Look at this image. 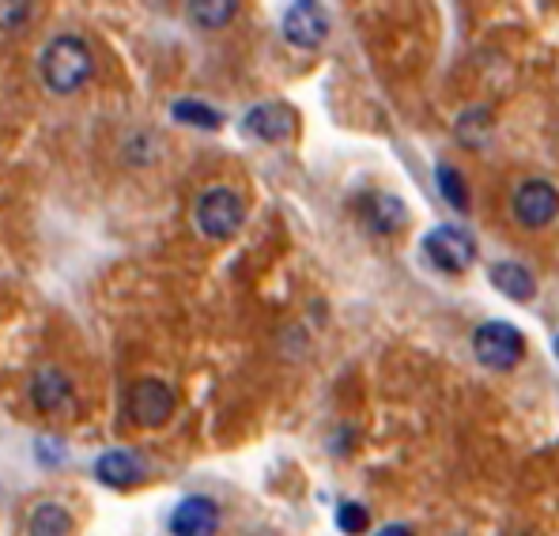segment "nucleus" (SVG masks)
Here are the masks:
<instances>
[{
	"instance_id": "2eb2a0df",
	"label": "nucleus",
	"mask_w": 559,
	"mask_h": 536,
	"mask_svg": "<svg viewBox=\"0 0 559 536\" xmlns=\"http://www.w3.org/2000/svg\"><path fill=\"white\" fill-rule=\"evenodd\" d=\"M186 12L197 27H227L235 20L238 4L235 0H193V4H186Z\"/></svg>"
},
{
	"instance_id": "0eeeda50",
	"label": "nucleus",
	"mask_w": 559,
	"mask_h": 536,
	"mask_svg": "<svg viewBox=\"0 0 559 536\" xmlns=\"http://www.w3.org/2000/svg\"><path fill=\"white\" fill-rule=\"evenodd\" d=\"M329 35V15L314 0H299L284 12V38L299 49H318Z\"/></svg>"
},
{
	"instance_id": "423d86ee",
	"label": "nucleus",
	"mask_w": 559,
	"mask_h": 536,
	"mask_svg": "<svg viewBox=\"0 0 559 536\" xmlns=\"http://www.w3.org/2000/svg\"><path fill=\"white\" fill-rule=\"evenodd\" d=\"M511 212L525 230H540L559 216V189L545 178H530L514 189Z\"/></svg>"
},
{
	"instance_id": "5701e85b",
	"label": "nucleus",
	"mask_w": 559,
	"mask_h": 536,
	"mask_svg": "<svg viewBox=\"0 0 559 536\" xmlns=\"http://www.w3.org/2000/svg\"><path fill=\"white\" fill-rule=\"evenodd\" d=\"M556 359H559V336H556Z\"/></svg>"
},
{
	"instance_id": "f257e3e1",
	"label": "nucleus",
	"mask_w": 559,
	"mask_h": 536,
	"mask_svg": "<svg viewBox=\"0 0 559 536\" xmlns=\"http://www.w3.org/2000/svg\"><path fill=\"white\" fill-rule=\"evenodd\" d=\"M38 72H43V84L53 91V95H72V91L84 87L95 72L92 49H87V43L80 35H61L43 49Z\"/></svg>"
},
{
	"instance_id": "4be33fe9",
	"label": "nucleus",
	"mask_w": 559,
	"mask_h": 536,
	"mask_svg": "<svg viewBox=\"0 0 559 536\" xmlns=\"http://www.w3.org/2000/svg\"><path fill=\"white\" fill-rule=\"evenodd\" d=\"M253 536H280V533H273V529H265V533H253Z\"/></svg>"
},
{
	"instance_id": "4468645a",
	"label": "nucleus",
	"mask_w": 559,
	"mask_h": 536,
	"mask_svg": "<svg viewBox=\"0 0 559 536\" xmlns=\"http://www.w3.org/2000/svg\"><path fill=\"white\" fill-rule=\"evenodd\" d=\"M27 533L31 536H72L76 533V522H72V514L61 502H38L27 517Z\"/></svg>"
},
{
	"instance_id": "9d476101",
	"label": "nucleus",
	"mask_w": 559,
	"mask_h": 536,
	"mask_svg": "<svg viewBox=\"0 0 559 536\" xmlns=\"http://www.w3.org/2000/svg\"><path fill=\"white\" fill-rule=\"evenodd\" d=\"M144 473H147L144 461H140L133 450H106L103 457L95 461L98 484H106V488H114V491L136 488V484L144 480Z\"/></svg>"
},
{
	"instance_id": "f8f14e48",
	"label": "nucleus",
	"mask_w": 559,
	"mask_h": 536,
	"mask_svg": "<svg viewBox=\"0 0 559 536\" xmlns=\"http://www.w3.org/2000/svg\"><path fill=\"white\" fill-rule=\"evenodd\" d=\"M31 397L43 412L57 416V412H72L76 408V390H72V378L61 374V370H38L35 382H31Z\"/></svg>"
},
{
	"instance_id": "6ab92c4d",
	"label": "nucleus",
	"mask_w": 559,
	"mask_h": 536,
	"mask_svg": "<svg viewBox=\"0 0 559 536\" xmlns=\"http://www.w3.org/2000/svg\"><path fill=\"white\" fill-rule=\"evenodd\" d=\"M336 525H341V533L359 536L371 525V514H367V507H359V502H341V507H336Z\"/></svg>"
},
{
	"instance_id": "f3484780",
	"label": "nucleus",
	"mask_w": 559,
	"mask_h": 536,
	"mask_svg": "<svg viewBox=\"0 0 559 536\" xmlns=\"http://www.w3.org/2000/svg\"><path fill=\"white\" fill-rule=\"evenodd\" d=\"M435 181H439V193L447 196L450 209L468 212V186H465V178L450 167V163H439V167H435Z\"/></svg>"
},
{
	"instance_id": "a211bd4d",
	"label": "nucleus",
	"mask_w": 559,
	"mask_h": 536,
	"mask_svg": "<svg viewBox=\"0 0 559 536\" xmlns=\"http://www.w3.org/2000/svg\"><path fill=\"white\" fill-rule=\"evenodd\" d=\"M488 126H491V114L484 110V106H476V110L462 114V121H457V136H462V144H468V147H480Z\"/></svg>"
},
{
	"instance_id": "7ed1b4c3",
	"label": "nucleus",
	"mask_w": 559,
	"mask_h": 536,
	"mask_svg": "<svg viewBox=\"0 0 559 536\" xmlns=\"http://www.w3.org/2000/svg\"><path fill=\"white\" fill-rule=\"evenodd\" d=\"M473 352L488 370H514L525 356V336L511 321H484L473 333Z\"/></svg>"
},
{
	"instance_id": "20e7f679",
	"label": "nucleus",
	"mask_w": 559,
	"mask_h": 536,
	"mask_svg": "<svg viewBox=\"0 0 559 536\" xmlns=\"http://www.w3.org/2000/svg\"><path fill=\"white\" fill-rule=\"evenodd\" d=\"M419 246H424L427 261H431L435 269L450 272V276H462V272L473 269V261H476V242H473V235L462 227L442 224V227L427 230Z\"/></svg>"
},
{
	"instance_id": "39448f33",
	"label": "nucleus",
	"mask_w": 559,
	"mask_h": 536,
	"mask_svg": "<svg viewBox=\"0 0 559 536\" xmlns=\"http://www.w3.org/2000/svg\"><path fill=\"white\" fill-rule=\"evenodd\" d=\"M126 412L136 427H163L175 416V390L159 378H136L126 393Z\"/></svg>"
},
{
	"instance_id": "412c9836",
	"label": "nucleus",
	"mask_w": 559,
	"mask_h": 536,
	"mask_svg": "<svg viewBox=\"0 0 559 536\" xmlns=\"http://www.w3.org/2000/svg\"><path fill=\"white\" fill-rule=\"evenodd\" d=\"M374 536H413L408 525H385V529H378Z\"/></svg>"
},
{
	"instance_id": "ddd939ff",
	"label": "nucleus",
	"mask_w": 559,
	"mask_h": 536,
	"mask_svg": "<svg viewBox=\"0 0 559 536\" xmlns=\"http://www.w3.org/2000/svg\"><path fill=\"white\" fill-rule=\"evenodd\" d=\"M491 284H496L499 295H507L511 302H530L533 295H537V279H533V272L525 265H518V261H499V265H491Z\"/></svg>"
},
{
	"instance_id": "9b49d317",
	"label": "nucleus",
	"mask_w": 559,
	"mask_h": 536,
	"mask_svg": "<svg viewBox=\"0 0 559 536\" xmlns=\"http://www.w3.org/2000/svg\"><path fill=\"white\" fill-rule=\"evenodd\" d=\"M359 216H364V224L371 230H378V235H397V230L408 224L405 201L393 196V193H364V201H359Z\"/></svg>"
},
{
	"instance_id": "f03ea898",
	"label": "nucleus",
	"mask_w": 559,
	"mask_h": 536,
	"mask_svg": "<svg viewBox=\"0 0 559 536\" xmlns=\"http://www.w3.org/2000/svg\"><path fill=\"white\" fill-rule=\"evenodd\" d=\"M193 219H197V227H201L204 238H216V242H224V238L238 235V227H242L246 201L238 196V189H231V186H212V189H204V193L197 196Z\"/></svg>"
},
{
	"instance_id": "aec40b11",
	"label": "nucleus",
	"mask_w": 559,
	"mask_h": 536,
	"mask_svg": "<svg viewBox=\"0 0 559 536\" xmlns=\"http://www.w3.org/2000/svg\"><path fill=\"white\" fill-rule=\"evenodd\" d=\"M0 12H4V15H0V23L15 27V23L27 20V15H31V4H8V8H0Z\"/></svg>"
},
{
	"instance_id": "1a4fd4ad",
	"label": "nucleus",
	"mask_w": 559,
	"mask_h": 536,
	"mask_svg": "<svg viewBox=\"0 0 559 536\" xmlns=\"http://www.w3.org/2000/svg\"><path fill=\"white\" fill-rule=\"evenodd\" d=\"M219 529V507L209 495H189L170 514V533L175 536H216Z\"/></svg>"
},
{
	"instance_id": "dca6fc26",
	"label": "nucleus",
	"mask_w": 559,
	"mask_h": 536,
	"mask_svg": "<svg viewBox=\"0 0 559 536\" xmlns=\"http://www.w3.org/2000/svg\"><path fill=\"white\" fill-rule=\"evenodd\" d=\"M175 121L178 126H193V129H219L224 126V118H219V110H212L209 103H201V98H178L175 103Z\"/></svg>"
},
{
	"instance_id": "6e6552de",
	"label": "nucleus",
	"mask_w": 559,
	"mask_h": 536,
	"mask_svg": "<svg viewBox=\"0 0 559 536\" xmlns=\"http://www.w3.org/2000/svg\"><path fill=\"white\" fill-rule=\"evenodd\" d=\"M295 129H299V118H295V110L287 103H261L242 118V133L265 140V144L292 140Z\"/></svg>"
}]
</instances>
